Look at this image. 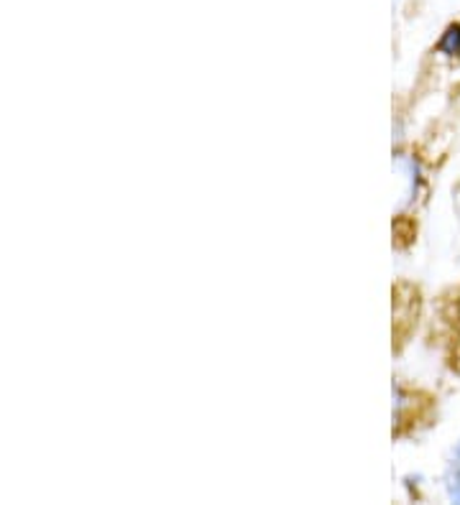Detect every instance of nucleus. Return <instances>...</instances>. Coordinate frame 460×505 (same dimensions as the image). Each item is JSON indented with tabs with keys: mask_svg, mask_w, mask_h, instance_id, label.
<instances>
[{
	"mask_svg": "<svg viewBox=\"0 0 460 505\" xmlns=\"http://www.w3.org/2000/svg\"><path fill=\"white\" fill-rule=\"evenodd\" d=\"M438 52L445 56H460V23H450L438 41Z\"/></svg>",
	"mask_w": 460,
	"mask_h": 505,
	"instance_id": "f257e3e1",
	"label": "nucleus"
},
{
	"mask_svg": "<svg viewBox=\"0 0 460 505\" xmlns=\"http://www.w3.org/2000/svg\"><path fill=\"white\" fill-rule=\"evenodd\" d=\"M453 462L460 465V442H458V447H456V454H453Z\"/></svg>",
	"mask_w": 460,
	"mask_h": 505,
	"instance_id": "7ed1b4c3",
	"label": "nucleus"
},
{
	"mask_svg": "<svg viewBox=\"0 0 460 505\" xmlns=\"http://www.w3.org/2000/svg\"><path fill=\"white\" fill-rule=\"evenodd\" d=\"M445 490H448V498L453 503H460V465H456V462L445 475Z\"/></svg>",
	"mask_w": 460,
	"mask_h": 505,
	"instance_id": "f03ea898",
	"label": "nucleus"
}]
</instances>
